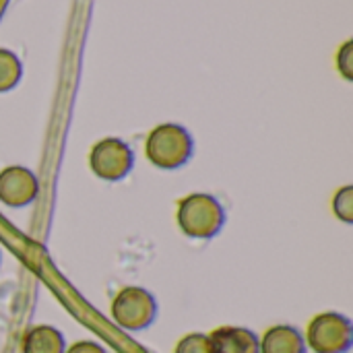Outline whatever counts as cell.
Here are the masks:
<instances>
[{
  "mask_svg": "<svg viewBox=\"0 0 353 353\" xmlns=\"http://www.w3.org/2000/svg\"><path fill=\"white\" fill-rule=\"evenodd\" d=\"M176 221L184 236L196 240H209L217 236L225 221L221 203L205 192H194L178 201Z\"/></svg>",
  "mask_w": 353,
  "mask_h": 353,
  "instance_id": "1",
  "label": "cell"
},
{
  "mask_svg": "<svg viewBox=\"0 0 353 353\" xmlns=\"http://www.w3.org/2000/svg\"><path fill=\"white\" fill-rule=\"evenodd\" d=\"M145 155L159 170H178L192 155V139L182 126L161 124L149 132Z\"/></svg>",
  "mask_w": 353,
  "mask_h": 353,
  "instance_id": "2",
  "label": "cell"
},
{
  "mask_svg": "<svg viewBox=\"0 0 353 353\" xmlns=\"http://www.w3.org/2000/svg\"><path fill=\"white\" fill-rule=\"evenodd\" d=\"M304 341L314 353H347L353 343L352 321L339 312H321L308 323Z\"/></svg>",
  "mask_w": 353,
  "mask_h": 353,
  "instance_id": "3",
  "label": "cell"
},
{
  "mask_svg": "<svg viewBox=\"0 0 353 353\" xmlns=\"http://www.w3.org/2000/svg\"><path fill=\"white\" fill-rule=\"evenodd\" d=\"M112 319L124 331H143L157 319V302L145 288H122L112 300Z\"/></svg>",
  "mask_w": 353,
  "mask_h": 353,
  "instance_id": "4",
  "label": "cell"
},
{
  "mask_svg": "<svg viewBox=\"0 0 353 353\" xmlns=\"http://www.w3.org/2000/svg\"><path fill=\"white\" fill-rule=\"evenodd\" d=\"M132 161L134 155L130 147L120 139H103L95 143L89 153L91 172L105 182H118L126 178L132 170Z\"/></svg>",
  "mask_w": 353,
  "mask_h": 353,
  "instance_id": "5",
  "label": "cell"
},
{
  "mask_svg": "<svg viewBox=\"0 0 353 353\" xmlns=\"http://www.w3.org/2000/svg\"><path fill=\"white\" fill-rule=\"evenodd\" d=\"M37 196V178L23 165H8L0 172V201L6 207H25Z\"/></svg>",
  "mask_w": 353,
  "mask_h": 353,
  "instance_id": "6",
  "label": "cell"
},
{
  "mask_svg": "<svg viewBox=\"0 0 353 353\" xmlns=\"http://www.w3.org/2000/svg\"><path fill=\"white\" fill-rule=\"evenodd\" d=\"M209 337L215 353H261L259 335L246 327H219Z\"/></svg>",
  "mask_w": 353,
  "mask_h": 353,
  "instance_id": "7",
  "label": "cell"
},
{
  "mask_svg": "<svg viewBox=\"0 0 353 353\" xmlns=\"http://www.w3.org/2000/svg\"><path fill=\"white\" fill-rule=\"evenodd\" d=\"M261 353H306L304 335L292 325H275L259 337Z\"/></svg>",
  "mask_w": 353,
  "mask_h": 353,
  "instance_id": "8",
  "label": "cell"
},
{
  "mask_svg": "<svg viewBox=\"0 0 353 353\" xmlns=\"http://www.w3.org/2000/svg\"><path fill=\"white\" fill-rule=\"evenodd\" d=\"M64 335L50 325H37L27 331L23 339V353H64Z\"/></svg>",
  "mask_w": 353,
  "mask_h": 353,
  "instance_id": "9",
  "label": "cell"
},
{
  "mask_svg": "<svg viewBox=\"0 0 353 353\" xmlns=\"http://www.w3.org/2000/svg\"><path fill=\"white\" fill-rule=\"evenodd\" d=\"M174 353H215V350H213V343H211L209 335H205V333H188L176 343Z\"/></svg>",
  "mask_w": 353,
  "mask_h": 353,
  "instance_id": "10",
  "label": "cell"
},
{
  "mask_svg": "<svg viewBox=\"0 0 353 353\" xmlns=\"http://www.w3.org/2000/svg\"><path fill=\"white\" fill-rule=\"evenodd\" d=\"M333 213L343 223H353V186H343L333 196Z\"/></svg>",
  "mask_w": 353,
  "mask_h": 353,
  "instance_id": "11",
  "label": "cell"
},
{
  "mask_svg": "<svg viewBox=\"0 0 353 353\" xmlns=\"http://www.w3.org/2000/svg\"><path fill=\"white\" fill-rule=\"evenodd\" d=\"M19 77V64L17 60L6 54V52H0V89H6L10 87Z\"/></svg>",
  "mask_w": 353,
  "mask_h": 353,
  "instance_id": "12",
  "label": "cell"
},
{
  "mask_svg": "<svg viewBox=\"0 0 353 353\" xmlns=\"http://www.w3.org/2000/svg\"><path fill=\"white\" fill-rule=\"evenodd\" d=\"M64 353H108L99 343L95 341H77L70 347H66Z\"/></svg>",
  "mask_w": 353,
  "mask_h": 353,
  "instance_id": "13",
  "label": "cell"
}]
</instances>
